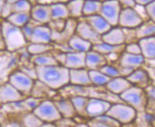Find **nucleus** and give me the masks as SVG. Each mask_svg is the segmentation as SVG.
Listing matches in <instances>:
<instances>
[{
	"label": "nucleus",
	"mask_w": 155,
	"mask_h": 127,
	"mask_svg": "<svg viewBox=\"0 0 155 127\" xmlns=\"http://www.w3.org/2000/svg\"><path fill=\"white\" fill-rule=\"evenodd\" d=\"M122 9L124 8H134L136 6L134 0H118Z\"/></svg>",
	"instance_id": "09e8293b"
},
{
	"label": "nucleus",
	"mask_w": 155,
	"mask_h": 127,
	"mask_svg": "<svg viewBox=\"0 0 155 127\" xmlns=\"http://www.w3.org/2000/svg\"><path fill=\"white\" fill-rule=\"evenodd\" d=\"M118 0H102L100 15L112 27L118 24L119 17L122 10Z\"/></svg>",
	"instance_id": "0eeeda50"
},
{
	"label": "nucleus",
	"mask_w": 155,
	"mask_h": 127,
	"mask_svg": "<svg viewBox=\"0 0 155 127\" xmlns=\"http://www.w3.org/2000/svg\"><path fill=\"white\" fill-rule=\"evenodd\" d=\"M12 12H13L12 5L5 2V5L3 6L2 10V13H1V15H0V17L3 18L4 19H7V18L9 17V16L10 15Z\"/></svg>",
	"instance_id": "c03bdc74"
},
{
	"label": "nucleus",
	"mask_w": 155,
	"mask_h": 127,
	"mask_svg": "<svg viewBox=\"0 0 155 127\" xmlns=\"http://www.w3.org/2000/svg\"><path fill=\"white\" fill-rule=\"evenodd\" d=\"M126 79L133 86H137L143 89L152 82L147 71L142 67L133 70L130 74L127 75Z\"/></svg>",
	"instance_id": "6ab92c4d"
},
{
	"label": "nucleus",
	"mask_w": 155,
	"mask_h": 127,
	"mask_svg": "<svg viewBox=\"0 0 155 127\" xmlns=\"http://www.w3.org/2000/svg\"><path fill=\"white\" fill-rule=\"evenodd\" d=\"M6 50L5 49V41H4L2 34V31H1V27H0V51Z\"/></svg>",
	"instance_id": "864d4df0"
},
{
	"label": "nucleus",
	"mask_w": 155,
	"mask_h": 127,
	"mask_svg": "<svg viewBox=\"0 0 155 127\" xmlns=\"http://www.w3.org/2000/svg\"><path fill=\"white\" fill-rule=\"evenodd\" d=\"M37 80L51 90H59L69 84V69L63 65L35 67Z\"/></svg>",
	"instance_id": "f257e3e1"
},
{
	"label": "nucleus",
	"mask_w": 155,
	"mask_h": 127,
	"mask_svg": "<svg viewBox=\"0 0 155 127\" xmlns=\"http://www.w3.org/2000/svg\"><path fill=\"white\" fill-rule=\"evenodd\" d=\"M81 19L88 23L97 34L102 36L105 32H107L112 27L100 15H94L87 17H82Z\"/></svg>",
	"instance_id": "aec40b11"
},
{
	"label": "nucleus",
	"mask_w": 155,
	"mask_h": 127,
	"mask_svg": "<svg viewBox=\"0 0 155 127\" xmlns=\"http://www.w3.org/2000/svg\"><path fill=\"white\" fill-rule=\"evenodd\" d=\"M52 31L47 24H38L35 27L29 43L51 44Z\"/></svg>",
	"instance_id": "2eb2a0df"
},
{
	"label": "nucleus",
	"mask_w": 155,
	"mask_h": 127,
	"mask_svg": "<svg viewBox=\"0 0 155 127\" xmlns=\"http://www.w3.org/2000/svg\"><path fill=\"white\" fill-rule=\"evenodd\" d=\"M135 3H136L137 5L138 6H142V7H144L145 5H148L152 2L155 1V0H134Z\"/></svg>",
	"instance_id": "603ef678"
},
{
	"label": "nucleus",
	"mask_w": 155,
	"mask_h": 127,
	"mask_svg": "<svg viewBox=\"0 0 155 127\" xmlns=\"http://www.w3.org/2000/svg\"><path fill=\"white\" fill-rule=\"evenodd\" d=\"M143 21L142 15L135 8H124L121 10L117 25L122 28L136 29Z\"/></svg>",
	"instance_id": "6e6552de"
},
{
	"label": "nucleus",
	"mask_w": 155,
	"mask_h": 127,
	"mask_svg": "<svg viewBox=\"0 0 155 127\" xmlns=\"http://www.w3.org/2000/svg\"><path fill=\"white\" fill-rule=\"evenodd\" d=\"M84 2V0H68L65 2L69 14V17L77 19L82 17Z\"/></svg>",
	"instance_id": "2f4dec72"
},
{
	"label": "nucleus",
	"mask_w": 155,
	"mask_h": 127,
	"mask_svg": "<svg viewBox=\"0 0 155 127\" xmlns=\"http://www.w3.org/2000/svg\"><path fill=\"white\" fill-rule=\"evenodd\" d=\"M0 27L6 50L15 51L27 47L28 44L29 42L25 37L20 27H16L6 19L2 21Z\"/></svg>",
	"instance_id": "f03ea898"
},
{
	"label": "nucleus",
	"mask_w": 155,
	"mask_h": 127,
	"mask_svg": "<svg viewBox=\"0 0 155 127\" xmlns=\"http://www.w3.org/2000/svg\"><path fill=\"white\" fill-rule=\"evenodd\" d=\"M102 41L109 44L119 46L125 44L124 34L122 27L117 25L112 27L107 32L101 36Z\"/></svg>",
	"instance_id": "dca6fc26"
},
{
	"label": "nucleus",
	"mask_w": 155,
	"mask_h": 127,
	"mask_svg": "<svg viewBox=\"0 0 155 127\" xmlns=\"http://www.w3.org/2000/svg\"><path fill=\"white\" fill-rule=\"evenodd\" d=\"M72 102L73 106L74 107V109L76 113L79 116L86 117L89 119L87 116L86 107L87 102H88L89 96H74L69 98Z\"/></svg>",
	"instance_id": "7c9ffc66"
},
{
	"label": "nucleus",
	"mask_w": 155,
	"mask_h": 127,
	"mask_svg": "<svg viewBox=\"0 0 155 127\" xmlns=\"http://www.w3.org/2000/svg\"><path fill=\"white\" fill-rule=\"evenodd\" d=\"M142 114V119H144V122L146 123L147 125L151 126H154V114L150 112H147V111L145 112H141Z\"/></svg>",
	"instance_id": "a18cd8bd"
},
{
	"label": "nucleus",
	"mask_w": 155,
	"mask_h": 127,
	"mask_svg": "<svg viewBox=\"0 0 155 127\" xmlns=\"http://www.w3.org/2000/svg\"><path fill=\"white\" fill-rule=\"evenodd\" d=\"M5 0H0V15H1L2 10L3 6L5 5Z\"/></svg>",
	"instance_id": "5fc2aeb1"
},
{
	"label": "nucleus",
	"mask_w": 155,
	"mask_h": 127,
	"mask_svg": "<svg viewBox=\"0 0 155 127\" xmlns=\"http://www.w3.org/2000/svg\"><path fill=\"white\" fill-rule=\"evenodd\" d=\"M54 58L56 59V60L57 62L59 63V64L60 65H63L64 64L65 60H66V53H64V52H61V51H59V53L54 54Z\"/></svg>",
	"instance_id": "8fccbe9b"
},
{
	"label": "nucleus",
	"mask_w": 155,
	"mask_h": 127,
	"mask_svg": "<svg viewBox=\"0 0 155 127\" xmlns=\"http://www.w3.org/2000/svg\"><path fill=\"white\" fill-rule=\"evenodd\" d=\"M69 84L89 87L92 86L87 68L69 69Z\"/></svg>",
	"instance_id": "a211bd4d"
},
{
	"label": "nucleus",
	"mask_w": 155,
	"mask_h": 127,
	"mask_svg": "<svg viewBox=\"0 0 155 127\" xmlns=\"http://www.w3.org/2000/svg\"><path fill=\"white\" fill-rule=\"evenodd\" d=\"M108 63L107 57L97 51L90 49L85 54V67L88 70H99Z\"/></svg>",
	"instance_id": "f3484780"
},
{
	"label": "nucleus",
	"mask_w": 155,
	"mask_h": 127,
	"mask_svg": "<svg viewBox=\"0 0 155 127\" xmlns=\"http://www.w3.org/2000/svg\"><path fill=\"white\" fill-rule=\"evenodd\" d=\"M124 51L127 53L134 54H141L140 47L137 41L125 44Z\"/></svg>",
	"instance_id": "a19ab883"
},
{
	"label": "nucleus",
	"mask_w": 155,
	"mask_h": 127,
	"mask_svg": "<svg viewBox=\"0 0 155 127\" xmlns=\"http://www.w3.org/2000/svg\"><path fill=\"white\" fill-rule=\"evenodd\" d=\"M144 9V12L148 17L149 19L155 21V1L145 5Z\"/></svg>",
	"instance_id": "79ce46f5"
},
{
	"label": "nucleus",
	"mask_w": 155,
	"mask_h": 127,
	"mask_svg": "<svg viewBox=\"0 0 155 127\" xmlns=\"http://www.w3.org/2000/svg\"><path fill=\"white\" fill-rule=\"evenodd\" d=\"M43 123H54L62 118L54 101L49 99L41 100L31 111Z\"/></svg>",
	"instance_id": "39448f33"
},
{
	"label": "nucleus",
	"mask_w": 155,
	"mask_h": 127,
	"mask_svg": "<svg viewBox=\"0 0 155 127\" xmlns=\"http://www.w3.org/2000/svg\"><path fill=\"white\" fill-rule=\"evenodd\" d=\"M5 19L16 27L21 28L31 20V16L30 13L12 12Z\"/></svg>",
	"instance_id": "72a5a7b5"
},
{
	"label": "nucleus",
	"mask_w": 155,
	"mask_h": 127,
	"mask_svg": "<svg viewBox=\"0 0 155 127\" xmlns=\"http://www.w3.org/2000/svg\"><path fill=\"white\" fill-rule=\"evenodd\" d=\"M85 54H86V52L75 51L66 53V60H65L64 66L69 69L86 68Z\"/></svg>",
	"instance_id": "4be33fe9"
},
{
	"label": "nucleus",
	"mask_w": 155,
	"mask_h": 127,
	"mask_svg": "<svg viewBox=\"0 0 155 127\" xmlns=\"http://www.w3.org/2000/svg\"><path fill=\"white\" fill-rule=\"evenodd\" d=\"M88 73L92 86H104L110 80L109 77L106 76L99 70H88Z\"/></svg>",
	"instance_id": "c9c22d12"
},
{
	"label": "nucleus",
	"mask_w": 155,
	"mask_h": 127,
	"mask_svg": "<svg viewBox=\"0 0 155 127\" xmlns=\"http://www.w3.org/2000/svg\"><path fill=\"white\" fill-rule=\"evenodd\" d=\"M87 125L92 127H118L121 126L116 120L107 114L89 119Z\"/></svg>",
	"instance_id": "a878e982"
},
{
	"label": "nucleus",
	"mask_w": 155,
	"mask_h": 127,
	"mask_svg": "<svg viewBox=\"0 0 155 127\" xmlns=\"http://www.w3.org/2000/svg\"><path fill=\"white\" fill-rule=\"evenodd\" d=\"M31 19L41 24H47L51 21L50 5L37 3L30 11Z\"/></svg>",
	"instance_id": "9b49d317"
},
{
	"label": "nucleus",
	"mask_w": 155,
	"mask_h": 127,
	"mask_svg": "<svg viewBox=\"0 0 155 127\" xmlns=\"http://www.w3.org/2000/svg\"><path fill=\"white\" fill-rule=\"evenodd\" d=\"M34 22H32V19H31V20L29 21L28 23L26 24L24 26V27H21V31L25 35V37L27 39V41H29V39H30L31 34H32V32L35 29V27L38 24H39L37 22H36L35 21L33 20Z\"/></svg>",
	"instance_id": "ea45409f"
},
{
	"label": "nucleus",
	"mask_w": 155,
	"mask_h": 127,
	"mask_svg": "<svg viewBox=\"0 0 155 127\" xmlns=\"http://www.w3.org/2000/svg\"><path fill=\"white\" fill-rule=\"evenodd\" d=\"M151 83L150 84H149L146 87H144V89L145 91V93H146L147 96L148 97V99H151V100H154V98H155L154 86V85L151 84Z\"/></svg>",
	"instance_id": "de8ad7c7"
},
{
	"label": "nucleus",
	"mask_w": 155,
	"mask_h": 127,
	"mask_svg": "<svg viewBox=\"0 0 155 127\" xmlns=\"http://www.w3.org/2000/svg\"><path fill=\"white\" fill-rule=\"evenodd\" d=\"M145 59L142 54H134L123 51L119 57V67L130 70L142 67Z\"/></svg>",
	"instance_id": "4468645a"
},
{
	"label": "nucleus",
	"mask_w": 155,
	"mask_h": 127,
	"mask_svg": "<svg viewBox=\"0 0 155 127\" xmlns=\"http://www.w3.org/2000/svg\"><path fill=\"white\" fill-rule=\"evenodd\" d=\"M43 124L32 112H30L24 115L21 119V125L26 127H39Z\"/></svg>",
	"instance_id": "e433bc0d"
},
{
	"label": "nucleus",
	"mask_w": 155,
	"mask_h": 127,
	"mask_svg": "<svg viewBox=\"0 0 155 127\" xmlns=\"http://www.w3.org/2000/svg\"><path fill=\"white\" fill-rule=\"evenodd\" d=\"M8 82L10 83L23 96L27 97L30 96L35 80L19 69L9 75Z\"/></svg>",
	"instance_id": "423d86ee"
},
{
	"label": "nucleus",
	"mask_w": 155,
	"mask_h": 127,
	"mask_svg": "<svg viewBox=\"0 0 155 127\" xmlns=\"http://www.w3.org/2000/svg\"><path fill=\"white\" fill-rule=\"evenodd\" d=\"M67 44L73 51H80V52H87L92 49V44L90 41L85 40L76 34H74L69 39Z\"/></svg>",
	"instance_id": "bb28decb"
},
{
	"label": "nucleus",
	"mask_w": 155,
	"mask_h": 127,
	"mask_svg": "<svg viewBox=\"0 0 155 127\" xmlns=\"http://www.w3.org/2000/svg\"><path fill=\"white\" fill-rule=\"evenodd\" d=\"M2 106V104H0V108H1Z\"/></svg>",
	"instance_id": "4d7b16f0"
},
{
	"label": "nucleus",
	"mask_w": 155,
	"mask_h": 127,
	"mask_svg": "<svg viewBox=\"0 0 155 127\" xmlns=\"http://www.w3.org/2000/svg\"><path fill=\"white\" fill-rule=\"evenodd\" d=\"M112 103L97 97H89L86 107L87 116L89 119L105 114Z\"/></svg>",
	"instance_id": "9d476101"
},
{
	"label": "nucleus",
	"mask_w": 155,
	"mask_h": 127,
	"mask_svg": "<svg viewBox=\"0 0 155 127\" xmlns=\"http://www.w3.org/2000/svg\"><path fill=\"white\" fill-rule=\"evenodd\" d=\"M54 50V46L51 44L28 43L27 45V51L29 55H37Z\"/></svg>",
	"instance_id": "f704fd0d"
},
{
	"label": "nucleus",
	"mask_w": 155,
	"mask_h": 127,
	"mask_svg": "<svg viewBox=\"0 0 155 127\" xmlns=\"http://www.w3.org/2000/svg\"><path fill=\"white\" fill-rule=\"evenodd\" d=\"M78 19L69 17L65 21L63 29L60 31H52L51 40L56 44H67L69 39L75 34Z\"/></svg>",
	"instance_id": "1a4fd4ad"
},
{
	"label": "nucleus",
	"mask_w": 155,
	"mask_h": 127,
	"mask_svg": "<svg viewBox=\"0 0 155 127\" xmlns=\"http://www.w3.org/2000/svg\"><path fill=\"white\" fill-rule=\"evenodd\" d=\"M21 71H22L24 73L27 74L29 77L33 79L34 80H37V71H36L35 66L34 67H24L20 69Z\"/></svg>",
	"instance_id": "49530a36"
},
{
	"label": "nucleus",
	"mask_w": 155,
	"mask_h": 127,
	"mask_svg": "<svg viewBox=\"0 0 155 127\" xmlns=\"http://www.w3.org/2000/svg\"><path fill=\"white\" fill-rule=\"evenodd\" d=\"M102 4V0H84L82 9V17L99 15Z\"/></svg>",
	"instance_id": "473e14b6"
},
{
	"label": "nucleus",
	"mask_w": 155,
	"mask_h": 127,
	"mask_svg": "<svg viewBox=\"0 0 155 127\" xmlns=\"http://www.w3.org/2000/svg\"><path fill=\"white\" fill-rule=\"evenodd\" d=\"M99 70L110 79L121 76L119 69L116 67L113 66V65L109 64L108 63L102 66Z\"/></svg>",
	"instance_id": "58836bf2"
},
{
	"label": "nucleus",
	"mask_w": 155,
	"mask_h": 127,
	"mask_svg": "<svg viewBox=\"0 0 155 127\" xmlns=\"http://www.w3.org/2000/svg\"><path fill=\"white\" fill-rule=\"evenodd\" d=\"M25 98L10 83L7 82L0 85V104H8L19 102Z\"/></svg>",
	"instance_id": "f8f14e48"
},
{
	"label": "nucleus",
	"mask_w": 155,
	"mask_h": 127,
	"mask_svg": "<svg viewBox=\"0 0 155 127\" xmlns=\"http://www.w3.org/2000/svg\"><path fill=\"white\" fill-rule=\"evenodd\" d=\"M141 54L146 59H155V36L139 39Z\"/></svg>",
	"instance_id": "5701e85b"
},
{
	"label": "nucleus",
	"mask_w": 155,
	"mask_h": 127,
	"mask_svg": "<svg viewBox=\"0 0 155 127\" xmlns=\"http://www.w3.org/2000/svg\"><path fill=\"white\" fill-rule=\"evenodd\" d=\"M30 61L35 67H45L59 64L51 51L37 55H32L31 57Z\"/></svg>",
	"instance_id": "cd10ccee"
},
{
	"label": "nucleus",
	"mask_w": 155,
	"mask_h": 127,
	"mask_svg": "<svg viewBox=\"0 0 155 127\" xmlns=\"http://www.w3.org/2000/svg\"><path fill=\"white\" fill-rule=\"evenodd\" d=\"M137 112L124 102L112 103L105 114L108 115L120 125H127L134 122L137 117Z\"/></svg>",
	"instance_id": "20e7f679"
},
{
	"label": "nucleus",
	"mask_w": 155,
	"mask_h": 127,
	"mask_svg": "<svg viewBox=\"0 0 155 127\" xmlns=\"http://www.w3.org/2000/svg\"><path fill=\"white\" fill-rule=\"evenodd\" d=\"M54 102L62 118H74L77 115L69 98H63L54 101Z\"/></svg>",
	"instance_id": "b1692460"
},
{
	"label": "nucleus",
	"mask_w": 155,
	"mask_h": 127,
	"mask_svg": "<svg viewBox=\"0 0 155 127\" xmlns=\"http://www.w3.org/2000/svg\"><path fill=\"white\" fill-rule=\"evenodd\" d=\"M75 34L85 40L90 41L92 44L102 41L101 35L97 34L88 24V23L81 18H79V19H78V22L75 29Z\"/></svg>",
	"instance_id": "ddd939ff"
},
{
	"label": "nucleus",
	"mask_w": 155,
	"mask_h": 127,
	"mask_svg": "<svg viewBox=\"0 0 155 127\" xmlns=\"http://www.w3.org/2000/svg\"><path fill=\"white\" fill-rule=\"evenodd\" d=\"M119 96L123 102L134 108L137 113L147 111L149 99L143 88L132 85Z\"/></svg>",
	"instance_id": "7ed1b4c3"
},
{
	"label": "nucleus",
	"mask_w": 155,
	"mask_h": 127,
	"mask_svg": "<svg viewBox=\"0 0 155 127\" xmlns=\"http://www.w3.org/2000/svg\"><path fill=\"white\" fill-rule=\"evenodd\" d=\"M131 86L132 84L127 81L126 77L120 76L110 79L104 86L109 92L119 96Z\"/></svg>",
	"instance_id": "412c9836"
},
{
	"label": "nucleus",
	"mask_w": 155,
	"mask_h": 127,
	"mask_svg": "<svg viewBox=\"0 0 155 127\" xmlns=\"http://www.w3.org/2000/svg\"><path fill=\"white\" fill-rule=\"evenodd\" d=\"M5 2L11 4V5H13V4L17 2V1H19V0H5Z\"/></svg>",
	"instance_id": "6e6d98bb"
},
{
	"label": "nucleus",
	"mask_w": 155,
	"mask_h": 127,
	"mask_svg": "<svg viewBox=\"0 0 155 127\" xmlns=\"http://www.w3.org/2000/svg\"><path fill=\"white\" fill-rule=\"evenodd\" d=\"M32 7L30 0H19L12 5L13 12L30 13Z\"/></svg>",
	"instance_id": "4c0bfd02"
},
{
	"label": "nucleus",
	"mask_w": 155,
	"mask_h": 127,
	"mask_svg": "<svg viewBox=\"0 0 155 127\" xmlns=\"http://www.w3.org/2000/svg\"><path fill=\"white\" fill-rule=\"evenodd\" d=\"M155 21L148 19L143 22L135 29L137 38L139 39L155 36Z\"/></svg>",
	"instance_id": "c85d7f7f"
},
{
	"label": "nucleus",
	"mask_w": 155,
	"mask_h": 127,
	"mask_svg": "<svg viewBox=\"0 0 155 127\" xmlns=\"http://www.w3.org/2000/svg\"><path fill=\"white\" fill-rule=\"evenodd\" d=\"M51 20L67 19L69 17V14L65 2H56L50 4Z\"/></svg>",
	"instance_id": "c756f323"
},
{
	"label": "nucleus",
	"mask_w": 155,
	"mask_h": 127,
	"mask_svg": "<svg viewBox=\"0 0 155 127\" xmlns=\"http://www.w3.org/2000/svg\"><path fill=\"white\" fill-rule=\"evenodd\" d=\"M124 46L125 44L119 46H114L101 41L92 44V49L102 54L104 56H108L110 54H121V53L124 50Z\"/></svg>",
	"instance_id": "393cba45"
},
{
	"label": "nucleus",
	"mask_w": 155,
	"mask_h": 127,
	"mask_svg": "<svg viewBox=\"0 0 155 127\" xmlns=\"http://www.w3.org/2000/svg\"><path fill=\"white\" fill-rule=\"evenodd\" d=\"M68 0H38V3L41 4H50L56 2H66Z\"/></svg>",
	"instance_id": "3c124183"
},
{
	"label": "nucleus",
	"mask_w": 155,
	"mask_h": 127,
	"mask_svg": "<svg viewBox=\"0 0 155 127\" xmlns=\"http://www.w3.org/2000/svg\"><path fill=\"white\" fill-rule=\"evenodd\" d=\"M57 126H76L77 123L73 118H61L54 123Z\"/></svg>",
	"instance_id": "37998d69"
}]
</instances>
